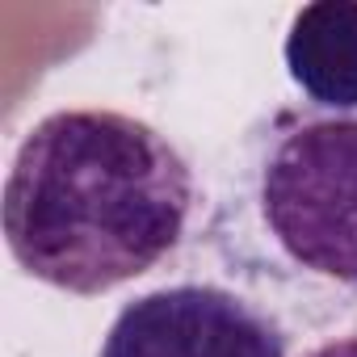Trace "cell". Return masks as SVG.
I'll return each instance as SVG.
<instances>
[{
	"label": "cell",
	"mask_w": 357,
	"mask_h": 357,
	"mask_svg": "<svg viewBox=\"0 0 357 357\" xmlns=\"http://www.w3.org/2000/svg\"><path fill=\"white\" fill-rule=\"evenodd\" d=\"M198 211L190 155L160 126L101 105L38 118L5 176V244L43 286L97 298L185 244Z\"/></svg>",
	"instance_id": "1"
},
{
	"label": "cell",
	"mask_w": 357,
	"mask_h": 357,
	"mask_svg": "<svg viewBox=\"0 0 357 357\" xmlns=\"http://www.w3.org/2000/svg\"><path fill=\"white\" fill-rule=\"evenodd\" d=\"M282 59L311 105L357 109V0H315L294 9Z\"/></svg>",
	"instance_id": "4"
},
{
	"label": "cell",
	"mask_w": 357,
	"mask_h": 357,
	"mask_svg": "<svg viewBox=\"0 0 357 357\" xmlns=\"http://www.w3.org/2000/svg\"><path fill=\"white\" fill-rule=\"evenodd\" d=\"M97 357H290V332L236 286L172 282L122 303Z\"/></svg>",
	"instance_id": "3"
},
{
	"label": "cell",
	"mask_w": 357,
	"mask_h": 357,
	"mask_svg": "<svg viewBox=\"0 0 357 357\" xmlns=\"http://www.w3.org/2000/svg\"><path fill=\"white\" fill-rule=\"evenodd\" d=\"M202 236L223 278L282 324L357 315V109L261 114L231 147Z\"/></svg>",
	"instance_id": "2"
},
{
	"label": "cell",
	"mask_w": 357,
	"mask_h": 357,
	"mask_svg": "<svg viewBox=\"0 0 357 357\" xmlns=\"http://www.w3.org/2000/svg\"><path fill=\"white\" fill-rule=\"evenodd\" d=\"M298 357H357V328L336 332V336H319V340H311Z\"/></svg>",
	"instance_id": "5"
}]
</instances>
